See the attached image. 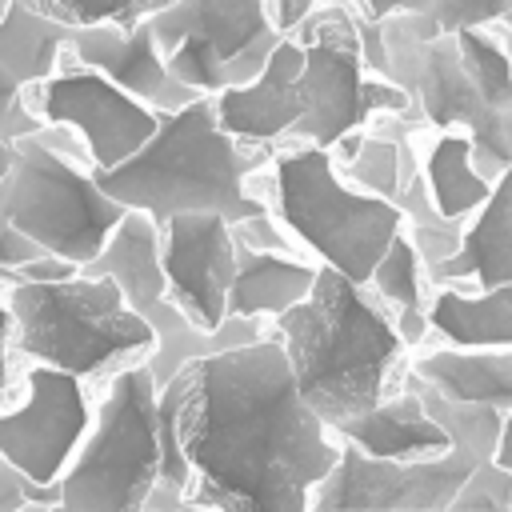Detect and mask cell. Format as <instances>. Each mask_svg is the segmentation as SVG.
Returning a JSON list of instances; mask_svg holds the SVG:
<instances>
[{"label": "cell", "mask_w": 512, "mask_h": 512, "mask_svg": "<svg viewBox=\"0 0 512 512\" xmlns=\"http://www.w3.org/2000/svg\"><path fill=\"white\" fill-rule=\"evenodd\" d=\"M180 372L188 508L312 512L316 484L340 460V436L304 400L280 336L200 356Z\"/></svg>", "instance_id": "6da1fadb"}, {"label": "cell", "mask_w": 512, "mask_h": 512, "mask_svg": "<svg viewBox=\"0 0 512 512\" xmlns=\"http://www.w3.org/2000/svg\"><path fill=\"white\" fill-rule=\"evenodd\" d=\"M388 80L412 96L424 128H464L476 140V168L496 180L512 164V24L444 32L432 12L384 16Z\"/></svg>", "instance_id": "7a4b0ae2"}, {"label": "cell", "mask_w": 512, "mask_h": 512, "mask_svg": "<svg viewBox=\"0 0 512 512\" xmlns=\"http://www.w3.org/2000/svg\"><path fill=\"white\" fill-rule=\"evenodd\" d=\"M304 400L336 428L408 380L412 344L396 328L384 300L320 264L312 292L272 320Z\"/></svg>", "instance_id": "3957f363"}, {"label": "cell", "mask_w": 512, "mask_h": 512, "mask_svg": "<svg viewBox=\"0 0 512 512\" xmlns=\"http://www.w3.org/2000/svg\"><path fill=\"white\" fill-rule=\"evenodd\" d=\"M272 164V144L236 140L220 116L216 96L200 92L196 100L160 112L152 140L116 168H96V180L124 208H144L160 224L172 212H220L244 220L272 212L264 196V176Z\"/></svg>", "instance_id": "277c9868"}, {"label": "cell", "mask_w": 512, "mask_h": 512, "mask_svg": "<svg viewBox=\"0 0 512 512\" xmlns=\"http://www.w3.org/2000/svg\"><path fill=\"white\" fill-rule=\"evenodd\" d=\"M8 304L20 368L52 364L96 388L156 348V328L128 304L112 276L76 268L60 280H16L8 284Z\"/></svg>", "instance_id": "5b68a950"}, {"label": "cell", "mask_w": 512, "mask_h": 512, "mask_svg": "<svg viewBox=\"0 0 512 512\" xmlns=\"http://www.w3.org/2000/svg\"><path fill=\"white\" fill-rule=\"evenodd\" d=\"M264 196L316 264H332L360 284H368L376 260L404 228V208L396 200L356 188L340 172L332 148L312 140L272 144Z\"/></svg>", "instance_id": "8992f818"}, {"label": "cell", "mask_w": 512, "mask_h": 512, "mask_svg": "<svg viewBox=\"0 0 512 512\" xmlns=\"http://www.w3.org/2000/svg\"><path fill=\"white\" fill-rule=\"evenodd\" d=\"M0 200L20 232L80 268L96 260L128 212L100 188L88 148L64 124H44L40 132L16 140L12 168L0 180Z\"/></svg>", "instance_id": "52a82bcc"}, {"label": "cell", "mask_w": 512, "mask_h": 512, "mask_svg": "<svg viewBox=\"0 0 512 512\" xmlns=\"http://www.w3.org/2000/svg\"><path fill=\"white\" fill-rule=\"evenodd\" d=\"M92 424L64 468V512H144L160 484V380L148 360L116 368L96 388Z\"/></svg>", "instance_id": "ba28073f"}, {"label": "cell", "mask_w": 512, "mask_h": 512, "mask_svg": "<svg viewBox=\"0 0 512 512\" xmlns=\"http://www.w3.org/2000/svg\"><path fill=\"white\" fill-rule=\"evenodd\" d=\"M292 36L304 48V116L296 120L288 140H312L332 148L340 136L372 124L376 116L412 112V96L396 80L368 72L360 52L356 8L348 0H328L312 8L292 28Z\"/></svg>", "instance_id": "9c48e42d"}, {"label": "cell", "mask_w": 512, "mask_h": 512, "mask_svg": "<svg viewBox=\"0 0 512 512\" xmlns=\"http://www.w3.org/2000/svg\"><path fill=\"white\" fill-rule=\"evenodd\" d=\"M168 72L196 92L252 80L280 44L268 0H168L148 16Z\"/></svg>", "instance_id": "30bf717a"}, {"label": "cell", "mask_w": 512, "mask_h": 512, "mask_svg": "<svg viewBox=\"0 0 512 512\" xmlns=\"http://www.w3.org/2000/svg\"><path fill=\"white\" fill-rule=\"evenodd\" d=\"M28 108L44 124L72 128L80 136V144L88 148L92 168L124 164L132 152H140L152 140V132L160 124V112L152 104L136 100L116 80H108L104 72L84 64L72 48H64L52 76H44L40 84L28 88Z\"/></svg>", "instance_id": "8fae6325"}, {"label": "cell", "mask_w": 512, "mask_h": 512, "mask_svg": "<svg viewBox=\"0 0 512 512\" xmlns=\"http://www.w3.org/2000/svg\"><path fill=\"white\" fill-rule=\"evenodd\" d=\"M96 392L76 372L24 364L16 396L0 400V456L32 480H60L92 424Z\"/></svg>", "instance_id": "7c38bea8"}, {"label": "cell", "mask_w": 512, "mask_h": 512, "mask_svg": "<svg viewBox=\"0 0 512 512\" xmlns=\"http://www.w3.org/2000/svg\"><path fill=\"white\" fill-rule=\"evenodd\" d=\"M480 456L452 444L432 460H380L340 440V460L312 492V512H448Z\"/></svg>", "instance_id": "4fadbf2b"}, {"label": "cell", "mask_w": 512, "mask_h": 512, "mask_svg": "<svg viewBox=\"0 0 512 512\" xmlns=\"http://www.w3.org/2000/svg\"><path fill=\"white\" fill-rule=\"evenodd\" d=\"M168 300L204 332L228 320V288L236 276L232 220L220 212H172L160 224Z\"/></svg>", "instance_id": "5bb4252c"}, {"label": "cell", "mask_w": 512, "mask_h": 512, "mask_svg": "<svg viewBox=\"0 0 512 512\" xmlns=\"http://www.w3.org/2000/svg\"><path fill=\"white\" fill-rule=\"evenodd\" d=\"M72 28L36 12L28 0H12L0 20V140H20L44 128L28 108V88L56 72Z\"/></svg>", "instance_id": "9a60e30c"}, {"label": "cell", "mask_w": 512, "mask_h": 512, "mask_svg": "<svg viewBox=\"0 0 512 512\" xmlns=\"http://www.w3.org/2000/svg\"><path fill=\"white\" fill-rule=\"evenodd\" d=\"M68 48L92 64L96 72H104L108 80H116L124 92H132L136 100L152 104L156 112H172L188 100H196L200 92L180 84L172 72H168V60H164V48L152 32L148 20L140 24H88V28H72L68 36Z\"/></svg>", "instance_id": "2e32d148"}, {"label": "cell", "mask_w": 512, "mask_h": 512, "mask_svg": "<svg viewBox=\"0 0 512 512\" xmlns=\"http://www.w3.org/2000/svg\"><path fill=\"white\" fill-rule=\"evenodd\" d=\"M300 68H304V48L292 32L280 36V44L268 52L264 68L216 92V116L220 124L248 144H280L292 136L296 120L304 116V92H300Z\"/></svg>", "instance_id": "e0dca14e"}, {"label": "cell", "mask_w": 512, "mask_h": 512, "mask_svg": "<svg viewBox=\"0 0 512 512\" xmlns=\"http://www.w3.org/2000/svg\"><path fill=\"white\" fill-rule=\"evenodd\" d=\"M332 432L380 460H432L452 448V436L424 408V396L416 392L412 380H404L396 392L376 400L368 412L336 424Z\"/></svg>", "instance_id": "ac0fdd59"}, {"label": "cell", "mask_w": 512, "mask_h": 512, "mask_svg": "<svg viewBox=\"0 0 512 512\" xmlns=\"http://www.w3.org/2000/svg\"><path fill=\"white\" fill-rule=\"evenodd\" d=\"M408 372L448 400L512 408V348H456L424 340L412 348Z\"/></svg>", "instance_id": "d6986e66"}, {"label": "cell", "mask_w": 512, "mask_h": 512, "mask_svg": "<svg viewBox=\"0 0 512 512\" xmlns=\"http://www.w3.org/2000/svg\"><path fill=\"white\" fill-rule=\"evenodd\" d=\"M428 340L456 348H512V280L476 288L444 280L428 300Z\"/></svg>", "instance_id": "ffe728a7"}, {"label": "cell", "mask_w": 512, "mask_h": 512, "mask_svg": "<svg viewBox=\"0 0 512 512\" xmlns=\"http://www.w3.org/2000/svg\"><path fill=\"white\" fill-rule=\"evenodd\" d=\"M432 280H468L476 288L512 280V164L492 180L488 200L464 220L460 248L432 268Z\"/></svg>", "instance_id": "44dd1931"}, {"label": "cell", "mask_w": 512, "mask_h": 512, "mask_svg": "<svg viewBox=\"0 0 512 512\" xmlns=\"http://www.w3.org/2000/svg\"><path fill=\"white\" fill-rule=\"evenodd\" d=\"M84 272L112 276L128 304L148 320V312L168 296V276H164V244H160V220L148 216L144 208H128L124 220L112 228L96 260L84 264Z\"/></svg>", "instance_id": "7402d4cb"}, {"label": "cell", "mask_w": 512, "mask_h": 512, "mask_svg": "<svg viewBox=\"0 0 512 512\" xmlns=\"http://www.w3.org/2000/svg\"><path fill=\"white\" fill-rule=\"evenodd\" d=\"M320 264L312 256H288L272 248H252L236 240V276L228 288V316L276 320L300 304L316 284Z\"/></svg>", "instance_id": "603a6c76"}, {"label": "cell", "mask_w": 512, "mask_h": 512, "mask_svg": "<svg viewBox=\"0 0 512 512\" xmlns=\"http://www.w3.org/2000/svg\"><path fill=\"white\" fill-rule=\"evenodd\" d=\"M416 164L436 208L452 220H468L492 192V180L476 168V140L464 128H420Z\"/></svg>", "instance_id": "cb8c5ba5"}, {"label": "cell", "mask_w": 512, "mask_h": 512, "mask_svg": "<svg viewBox=\"0 0 512 512\" xmlns=\"http://www.w3.org/2000/svg\"><path fill=\"white\" fill-rule=\"evenodd\" d=\"M148 324L156 328V348L148 352V368L160 380V388L184 364H192L200 356H212V352H224V348H236V344H252V340L272 332V320H256V316H228L216 332H204L168 296L148 312Z\"/></svg>", "instance_id": "d4e9b609"}, {"label": "cell", "mask_w": 512, "mask_h": 512, "mask_svg": "<svg viewBox=\"0 0 512 512\" xmlns=\"http://www.w3.org/2000/svg\"><path fill=\"white\" fill-rule=\"evenodd\" d=\"M368 288L384 300V308L392 312L396 328L404 332V340L412 348L428 340V300H432L436 280L428 272V260L420 256V248L412 244V236L404 228L392 236V244L376 260Z\"/></svg>", "instance_id": "484cf974"}, {"label": "cell", "mask_w": 512, "mask_h": 512, "mask_svg": "<svg viewBox=\"0 0 512 512\" xmlns=\"http://www.w3.org/2000/svg\"><path fill=\"white\" fill-rule=\"evenodd\" d=\"M36 12L68 24V28H88V24H140L152 12H160L168 0H28Z\"/></svg>", "instance_id": "4316f807"}, {"label": "cell", "mask_w": 512, "mask_h": 512, "mask_svg": "<svg viewBox=\"0 0 512 512\" xmlns=\"http://www.w3.org/2000/svg\"><path fill=\"white\" fill-rule=\"evenodd\" d=\"M448 512H512V468H504L496 456L480 460L452 496Z\"/></svg>", "instance_id": "83f0119b"}, {"label": "cell", "mask_w": 512, "mask_h": 512, "mask_svg": "<svg viewBox=\"0 0 512 512\" xmlns=\"http://www.w3.org/2000/svg\"><path fill=\"white\" fill-rule=\"evenodd\" d=\"M428 12L444 32H456V28H472V24L508 20V0H432Z\"/></svg>", "instance_id": "f1b7e54d"}, {"label": "cell", "mask_w": 512, "mask_h": 512, "mask_svg": "<svg viewBox=\"0 0 512 512\" xmlns=\"http://www.w3.org/2000/svg\"><path fill=\"white\" fill-rule=\"evenodd\" d=\"M44 252H48V248H40L28 232H20V228L8 220L4 200H0V280H4V284H16L20 272H24L36 256H44Z\"/></svg>", "instance_id": "f546056e"}, {"label": "cell", "mask_w": 512, "mask_h": 512, "mask_svg": "<svg viewBox=\"0 0 512 512\" xmlns=\"http://www.w3.org/2000/svg\"><path fill=\"white\" fill-rule=\"evenodd\" d=\"M20 360L12 344V304H8V284L0 280V400H8L20 388Z\"/></svg>", "instance_id": "4dcf8cb0"}, {"label": "cell", "mask_w": 512, "mask_h": 512, "mask_svg": "<svg viewBox=\"0 0 512 512\" xmlns=\"http://www.w3.org/2000/svg\"><path fill=\"white\" fill-rule=\"evenodd\" d=\"M28 500H24V472L0 456V512H24Z\"/></svg>", "instance_id": "1f68e13d"}, {"label": "cell", "mask_w": 512, "mask_h": 512, "mask_svg": "<svg viewBox=\"0 0 512 512\" xmlns=\"http://www.w3.org/2000/svg\"><path fill=\"white\" fill-rule=\"evenodd\" d=\"M320 4H328V0H268L272 20H276L280 32H292V28H296L312 8H320Z\"/></svg>", "instance_id": "d6a6232c"}, {"label": "cell", "mask_w": 512, "mask_h": 512, "mask_svg": "<svg viewBox=\"0 0 512 512\" xmlns=\"http://www.w3.org/2000/svg\"><path fill=\"white\" fill-rule=\"evenodd\" d=\"M352 8L372 16V20H384L392 12H428L432 0H352Z\"/></svg>", "instance_id": "836d02e7"}, {"label": "cell", "mask_w": 512, "mask_h": 512, "mask_svg": "<svg viewBox=\"0 0 512 512\" xmlns=\"http://www.w3.org/2000/svg\"><path fill=\"white\" fill-rule=\"evenodd\" d=\"M496 460L504 468H512V408L504 412V432H500V444H496Z\"/></svg>", "instance_id": "e575fe53"}, {"label": "cell", "mask_w": 512, "mask_h": 512, "mask_svg": "<svg viewBox=\"0 0 512 512\" xmlns=\"http://www.w3.org/2000/svg\"><path fill=\"white\" fill-rule=\"evenodd\" d=\"M12 156H16V144H12V140H0V180L8 176V168H12Z\"/></svg>", "instance_id": "d590c367"}, {"label": "cell", "mask_w": 512, "mask_h": 512, "mask_svg": "<svg viewBox=\"0 0 512 512\" xmlns=\"http://www.w3.org/2000/svg\"><path fill=\"white\" fill-rule=\"evenodd\" d=\"M12 8V0H0V20H4V12Z\"/></svg>", "instance_id": "8d00e7d4"}, {"label": "cell", "mask_w": 512, "mask_h": 512, "mask_svg": "<svg viewBox=\"0 0 512 512\" xmlns=\"http://www.w3.org/2000/svg\"><path fill=\"white\" fill-rule=\"evenodd\" d=\"M508 24H512V0H508Z\"/></svg>", "instance_id": "74e56055"}]
</instances>
